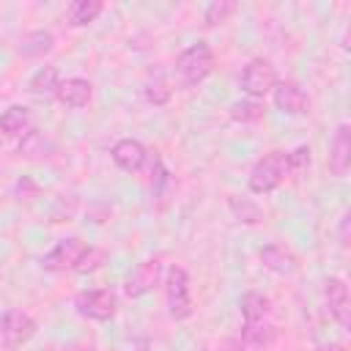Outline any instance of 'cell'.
<instances>
[{
	"instance_id": "1",
	"label": "cell",
	"mask_w": 351,
	"mask_h": 351,
	"mask_svg": "<svg viewBox=\"0 0 351 351\" xmlns=\"http://www.w3.org/2000/svg\"><path fill=\"white\" fill-rule=\"evenodd\" d=\"M214 71V52L206 41H197L192 47H186L178 58H176V77L184 88L200 85L208 74Z\"/></svg>"
},
{
	"instance_id": "2",
	"label": "cell",
	"mask_w": 351,
	"mask_h": 351,
	"mask_svg": "<svg viewBox=\"0 0 351 351\" xmlns=\"http://www.w3.org/2000/svg\"><path fill=\"white\" fill-rule=\"evenodd\" d=\"M288 178V170H285V154L282 151H271L266 156H261L250 176H247V186L252 195H269L274 192L282 181Z\"/></svg>"
},
{
	"instance_id": "3",
	"label": "cell",
	"mask_w": 351,
	"mask_h": 351,
	"mask_svg": "<svg viewBox=\"0 0 351 351\" xmlns=\"http://www.w3.org/2000/svg\"><path fill=\"white\" fill-rule=\"evenodd\" d=\"M239 85H241V90H244L250 99L261 101L266 93L274 90V85H277V71H274V66H271L266 58H252V60L241 69Z\"/></svg>"
},
{
	"instance_id": "4",
	"label": "cell",
	"mask_w": 351,
	"mask_h": 351,
	"mask_svg": "<svg viewBox=\"0 0 351 351\" xmlns=\"http://www.w3.org/2000/svg\"><path fill=\"white\" fill-rule=\"evenodd\" d=\"M165 299H167V313L176 321H184L192 315V293H189V277L181 266H170L167 280H165Z\"/></svg>"
},
{
	"instance_id": "5",
	"label": "cell",
	"mask_w": 351,
	"mask_h": 351,
	"mask_svg": "<svg viewBox=\"0 0 351 351\" xmlns=\"http://www.w3.org/2000/svg\"><path fill=\"white\" fill-rule=\"evenodd\" d=\"M80 315L93 318V321H110L118 310V299L110 288H93V291H82L74 299Z\"/></svg>"
},
{
	"instance_id": "6",
	"label": "cell",
	"mask_w": 351,
	"mask_h": 351,
	"mask_svg": "<svg viewBox=\"0 0 351 351\" xmlns=\"http://www.w3.org/2000/svg\"><path fill=\"white\" fill-rule=\"evenodd\" d=\"M85 250H88V244H85L82 239L69 236V239L58 241V244L41 258V266H44L47 271H66V269H74V266L80 263V258H82Z\"/></svg>"
},
{
	"instance_id": "7",
	"label": "cell",
	"mask_w": 351,
	"mask_h": 351,
	"mask_svg": "<svg viewBox=\"0 0 351 351\" xmlns=\"http://www.w3.org/2000/svg\"><path fill=\"white\" fill-rule=\"evenodd\" d=\"M33 335H36V321L27 313H22L16 307H11V310L3 313V318H0V337H3L5 346H14L16 348V346L27 343Z\"/></svg>"
},
{
	"instance_id": "8",
	"label": "cell",
	"mask_w": 351,
	"mask_h": 351,
	"mask_svg": "<svg viewBox=\"0 0 351 351\" xmlns=\"http://www.w3.org/2000/svg\"><path fill=\"white\" fill-rule=\"evenodd\" d=\"M159 274H162V261H159V258H148V261L137 263V266L129 271L126 282H123L126 296L137 299V296L151 293V291H154V285L159 282Z\"/></svg>"
},
{
	"instance_id": "9",
	"label": "cell",
	"mask_w": 351,
	"mask_h": 351,
	"mask_svg": "<svg viewBox=\"0 0 351 351\" xmlns=\"http://www.w3.org/2000/svg\"><path fill=\"white\" fill-rule=\"evenodd\" d=\"M324 296L329 304L332 318L340 324V329H351V296H348V285L340 277H329L324 282Z\"/></svg>"
},
{
	"instance_id": "10",
	"label": "cell",
	"mask_w": 351,
	"mask_h": 351,
	"mask_svg": "<svg viewBox=\"0 0 351 351\" xmlns=\"http://www.w3.org/2000/svg\"><path fill=\"white\" fill-rule=\"evenodd\" d=\"M271 93H274V107L285 115H304L310 107L307 93L296 82H277Z\"/></svg>"
},
{
	"instance_id": "11",
	"label": "cell",
	"mask_w": 351,
	"mask_h": 351,
	"mask_svg": "<svg viewBox=\"0 0 351 351\" xmlns=\"http://www.w3.org/2000/svg\"><path fill=\"white\" fill-rule=\"evenodd\" d=\"M329 170L335 176H346L351 170V126L340 123L332 137V151H329Z\"/></svg>"
},
{
	"instance_id": "12",
	"label": "cell",
	"mask_w": 351,
	"mask_h": 351,
	"mask_svg": "<svg viewBox=\"0 0 351 351\" xmlns=\"http://www.w3.org/2000/svg\"><path fill=\"white\" fill-rule=\"evenodd\" d=\"M110 156H112V162H115L121 170H126V173H137V170L143 167L148 151H145V145H143L140 140L123 137V140H118V143L112 145Z\"/></svg>"
},
{
	"instance_id": "13",
	"label": "cell",
	"mask_w": 351,
	"mask_h": 351,
	"mask_svg": "<svg viewBox=\"0 0 351 351\" xmlns=\"http://www.w3.org/2000/svg\"><path fill=\"white\" fill-rule=\"evenodd\" d=\"M33 123H36V118H33V112L25 104H11L8 110L0 112V132L5 137H19L22 140L27 132L36 129Z\"/></svg>"
},
{
	"instance_id": "14",
	"label": "cell",
	"mask_w": 351,
	"mask_h": 351,
	"mask_svg": "<svg viewBox=\"0 0 351 351\" xmlns=\"http://www.w3.org/2000/svg\"><path fill=\"white\" fill-rule=\"evenodd\" d=\"M90 96H93V85H90L88 80H82V77H69V80H60L58 93H55V99H58L60 104L71 107V110L85 107V104L90 101Z\"/></svg>"
},
{
	"instance_id": "15",
	"label": "cell",
	"mask_w": 351,
	"mask_h": 351,
	"mask_svg": "<svg viewBox=\"0 0 351 351\" xmlns=\"http://www.w3.org/2000/svg\"><path fill=\"white\" fill-rule=\"evenodd\" d=\"M261 263H263L269 271L282 274V277H288V274H293V271L299 269L296 255H293L288 247H282V244H266V247L261 250Z\"/></svg>"
},
{
	"instance_id": "16",
	"label": "cell",
	"mask_w": 351,
	"mask_h": 351,
	"mask_svg": "<svg viewBox=\"0 0 351 351\" xmlns=\"http://www.w3.org/2000/svg\"><path fill=\"white\" fill-rule=\"evenodd\" d=\"M101 0H77V3H71L69 5V11H66V22L71 25V27H85V25H90L99 14H101Z\"/></svg>"
},
{
	"instance_id": "17",
	"label": "cell",
	"mask_w": 351,
	"mask_h": 351,
	"mask_svg": "<svg viewBox=\"0 0 351 351\" xmlns=\"http://www.w3.org/2000/svg\"><path fill=\"white\" fill-rule=\"evenodd\" d=\"M58 85H60V74H58V69H55V66H44V69H38V71L30 77L27 90L36 93V96L49 99V96L58 93Z\"/></svg>"
},
{
	"instance_id": "18",
	"label": "cell",
	"mask_w": 351,
	"mask_h": 351,
	"mask_svg": "<svg viewBox=\"0 0 351 351\" xmlns=\"http://www.w3.org/2000/svg\"><path fill=\"white\" fill-rule=\"evenodd\" d=\"M52 151H55L52 140H49L44 132H38V129L27 132V134L19 140V154L27 156V159H44V156H49Z\"/></svg>"
},
{
	"instance_id": "19",
	"label": "cell",
	"mask_w": 351,
	"mask_h": 351,
	"mask_svg": "<svg viewBox=\"0 0 351 351\" xmlns=\"http://www.w3.org/2000/svg\"><path fill=\"white\" fill-rule=\"evenodd\" d=\"M244 343H250V346H255V348H261V346H269L271 340H274V335H277V329L263 318V321H244Z\"/></svg>"
},
{
	"instance_id": "20",
	"label": "cell",
	"mask_w": 351,
	"mask_h": 351,
	"mask_svg": "<svg viewBox=\"0 0 351 351\" xmlns=\"http://www.w3.org/2000/svg\"><path fill=\"white\" fill-rule=\"evenodd\" d=\"M239 307H241V315L244 321H263L266 313H269V299L258 291H250L239 299Z\"/></svg>"
},
{
	"instance_id": "21",
	"label": "cell",
	"mask_w": 351,
	"mask_h": 351,
	"mask_svg": "<svg viewBox=\"0 0 351 351\" xmlns=\"http://www.w3.org/2000/svg\"><path fill=\"white\" fill-rule=\"evenodd\" d=\"M285 170H288V178H293V181L304 178L307 170H310V148L299 145L291 154H285Z\"/></svg>"
},
{
	"instance_id": "22",
	"label": "cell",
	"mask_w": 351,
	"mask_h": 351,
	"mask_svg": "<svg viewBox=\"0 0 351 351\" xmlns=\"http://www.w3.org/2000/svg\"><path fill=\"white\" fill-rule=\"evenodd\" d=\"M52 44H55V38H52L49 30H36V33H30V36L22 41V55H25V58L47 55V52L52 49Z\"/></svg>"
},
{
	"instance_id": "23",
	"label": "cell",
	"mask_w": 351,
	"mask_h": 351,
	"mask_svg": "<svg viewBox=\"0 0 351 351\" xmlns=\"http://www.w3.org/2000/svg\"><path fill=\"white\" fill-rule=\"evenodd\" d=\"M263 112H266L263 101H255V99H244V101H233L230 104V118L241 121V123L258 121V118H263Z\"/></svg>"
},
{
	"instance_id": "24",
	"label": "cell",
	"mask_w": 351,
	"mask_h": 351,
	"mask_svg": "<svg viewBox=\"0 0 351 351\" xmlns=\"http://www.w3.org/2000/svg\"><path fill=\"white\" fill-rule=\"evenodd\" d=\"M145 99L151 101V104H156V107H162V104H167L170 101V88H167V80H165V74H154L148 82H145Z\"/></svg>"
},
{
	"instance_id": "25",
	"label": "cell",
	"mask_w": 351,
	"mask_h": 351,
	"mask_svg": "<svg viewBox=\"0 0 351 351\" xmlns=\"http://www.w3.org/2000/svg\"><path fill=\"white\" fill-rule=\"evenodd\" d=\"M228 206H230V211L241 219V222H247V225H255V222H261V208L252 203V200H247V197H230L228 200Z\"/></svg>"
},
{
	"instance_id": "26",
	"label": "cell",
	"mask_w": 351,
	"mask_h": 351,
	"mask_svg": "<svg viewBox=\"0 0 351 351\" xmlns=\"http://www.w3.org/2000/svg\"><path fill=\"white\" fill-rule=\"evenodd\" d=\"M233 11H236V3H233V0H214V3L206 8L203 19H206V25H208V27H214V25L228 22V16H230Z\"/></svg>"
},
{
	"instance_id": "27",
	"label": "cell",
	"mask_w": 351,
	"mask_h": 351,
	"mask_svg": "<svg viewBox=\"0 0 351 351\" xmlns=\"http://www.w3.org/2000/svg\"><path fill=\"white\" fill-rule=\"evenodd\" d=\"M104 258H107V252L104 250H99V247H88L85 252H82V258H80V263L74 266V271H80V274H88V271H96L101 263H104Z\"/></svg>"
},
{
	"instance_id": "28",
	"label": "cell",
	"mask_w": 351,
	"mask_h": 351,
	"mask_svg": "<svg viewBox=\"0 0 351 351\" xmlns=\"http://www.w3.org/2000/svg\"><path fill=\"white\" fill-rule=\"evenodd\" d=\"M217 351H247V348H244V343H241V340H222Z\"/></svg>"
},
{
	"instance_id": "29",
	"label": "cell",
	"mask_w": 351,
	"mask_h": 351,
	"mask_svg": "<svg viewBox=\"0 0 351 351\" xmlns=\"http://www.w3.org/2000/svg\"><path fill=\"white\" fill-rule=\"evenodd\" d=\"M27 189H30V192H36L38 186H36L33 181H27V178H22V181L16 184V195H22V197H25V192H27ZM22 197H19V200H22Z\"/></svg>"
},
{
	"instance_id": "30",
	"label": "cell",
	"mask_w": 351,
	"mask_h": 351,
	"mask_svg": "<svg viewBox=\"0 0 351 351\" xmlns=\"http://www.w3.org/2000/svg\"><path fill=\"white\" fill-rule=\"evenodd\" d=\"M321 351H346V346H340V343H326V346H321Z\"/></svg>"
}]
</instances>
